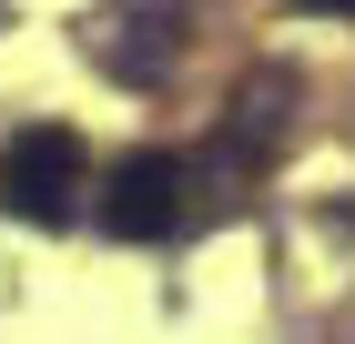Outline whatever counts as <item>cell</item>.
I'll list each match as a JSON object with an SVG mask.
<instances>
[{
	"label": "cell",
	"instance_id": "4",
	"mask_svg": "<svg viewBox=\"0 0 355 344\" xmlns=\"http://www.w3.org/2000/svg\"><path fill=\"white\" fill-rule=\"evenodd\" d=\"M284 102H295V81H284V71H254L244 81V91H234V122H223V152H234V162H274V142H284Z\"/></svg>",
	"mask_w": 355,
	"mask_h": 344
},
{
	"label": "cell",
	"instance_id": "5",
	"mask_svg": "<svg viewBox=\"0 0 355 344\" xmlns=\"http://www.w3.org/2000/svg\"><path fill=\"white\" fill-rule=\"evenodd\" d=\"M304 10H335V21H355V0H304Z\"/></svg>",
	"mask_w": 355,
	"mask_h": 344
},
{
	"label": "cell",
	"instance_id": "2",
	"mask_svg": "<svg viewBox=\"0 0 355 344\" xmlns=\"http://www.w3.org/2000/svg\"><path fill=\"white\" fill-rule=\"evenodd\" d=\"M0 203L21 212V223H71V212H82V142L61 132V122L10 132V152H0Z\"/></svg>",
	"mask_w": 355,
	"mask_h": 344
},
{
	"label": "cell",
	"instance_id": "1",
	"mask_svg": "<svg viewBox=\"0 0 355 344\" xmlns=\"http://www.w3.org/2000/svg\"><path fill=\"white\" fill-rule=\"evenodd\" d=\"M183 223H193V162L183 152L112 162V183H102V233L112 243H173Z\"/></svg>",
	"mask_w": 355,
	"mask_h": 344
},
{
	"label": "cell",
	"instance_id": "3",
	"mask_svg": "<svg viewBox=\"0 0 355 344\" xmlns=\"http://www.w3.org/2000/svg\"><path fill=\"white\" fill-rule=\"evenodd\" d=\"M82 41L112 81H163L183 51V0H112L102 21H82Z\"/></svg>",
	"mask_w": 355,
	"mask_h": 344
}]
</instances>
